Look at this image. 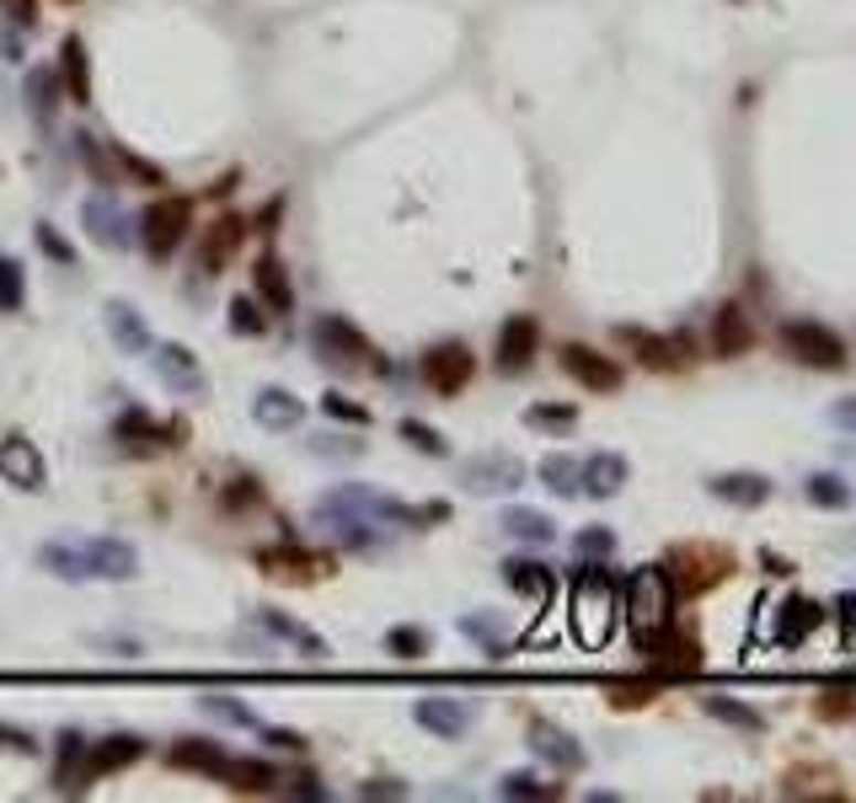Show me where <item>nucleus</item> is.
Wrapping results in <instances>:
<instances>
[{
	"label": "nucleus",
	"instance_id": "f257e3e1",
	"mask_svg": "<svg viewBox=\"0 0 856 803\" xmlns=\"http://www.w3.org/2000/svg\"><path fill=\"white\" fill-rule=\"evenodd\" d=\"M38 562L54 573V579H135L139 573V552L135 541H124V536H92V541H49Z\"/></svg>",
	"mask_w": 856,
	"mask_h": 803
},
{
	"label": "nucleus",
	"instance_id": "f03ea898",
	"mask_svg": "<svg viewBox=\"0 0 856 803\" xmlns=\"http://www.w3.org/2000/svg\"><path fill=\"white\" fill-rule=\"evenodd\" d=\"M568 622H573V637H579L583 648H605L611 643V632L621 622V590L600 562H583V573L573 579Z\"/></svg>",
	"mask_w": 856,
	"mask_h": 803
},
{
	"label": "nucleus",
	"instance_id": "7ed1b4c3",
	"mask_svg": "<svg viewBox=\"0 0 856 803\" xmlns=\"http://www.w3.org/2000/svg\"><path fill=\"white\" fill-rule=\"evenodd\" d=\"M675 600H680V594H675V584H669L664 562L637 568V573L626 579V590H621V616H626V627H632V637H637V648L675 622Z\"/></svg>",
	"mask_w": 856,
	"mask_h": 803
},
{
	"label": "nucleus",
	"instance_id": "20e7f679",
	"mask_svg": "<svg viewBox=\"0 0 856 803\" xmlns=\"http://www.w3.org/2000/svg\"><path fill=\"white\" fill-rule=\"evenodd\" d=\"M664 573H669L675 594L696 600V594L718 590L722 579L733 573V552H728V547H718V541H680V547H669V558H664Z\"/></svg>",
	"mask_w": 856,
	"mask_h": 803
},
{
	"label": "nucleus",
	"instance_id": "39448f33",
	"mask_svg": "<svg viewBox=\"0 0 856 803\" xmlns=\"http://www.w3.org/2000/svg\"><path fill=\"white\" fill-rule=\"evenodd\" d=\"M782 349H788L803 370H846V359H852L846 338H841L835 327L814 321V316H797V321L782 327Z\"/></svg>",
	"mask_w": 856,
	"mask_h": 803
},
{
	"label": "nucleus",
	"instance_id": "423d86ee",
	"mask_svg": "<svg viewBox=\"0 0 856 803\" xmlns=\"http://www.w3.org/2000/svg\"><path fill=\"white\" fill-rule=\"evenodd\" d=\"M188 231H193V199H182V193H167L139 214V242L150 257H171Z\"/></svg>",
	"mask_w": 856,
	"mask_h": 803
},
{
	"label": "nucleus",
	"instance_id": "0eeeda50",
	"mask_svg": "<svg viewBox=\"0 0 856 803\" xmlns=\"http://www.w3.org/2000/svg\"><path fill=\"white\" fill-rule=\"evenodd\" d=\"M643 654H648V664H653V675L658 680H685V675H701V643H696V632H685V627H669L658 632V637H648L643 643Z\"/></svg>",
	"mask_w": 856,
	"mask_h": 803
},
{
	"label": "nucleus",
	"instance_id": "6e6552de",
	"mask_svg": "<svg viewBox=\"0 0 856 803\" xmlns=\"http://www.w3.org/2000/svg\"><path fill=\"white\" fill-rule=\"evenodd\" d=\"M824 622V605L820 600H809V594H788L782 605H771V616H765V637H771V648H803Z\"/></svg>",
	"mask_w": 856,
	"mask_h": 803
},
{
	"label": "nucleus",
	"instance_id": "1a4fd4ad",
	"mask_svg": "<svg viewBox=\"0 0 856 803\" xmlns=\"http://www.w3.org/2000/svg\"><path fill=\"white\" fill-rule=\"evenodd\" d=\"M525 483V461L509 451H487L461 461V488L477 493V498H498V493H514Z\"/></svg>",
	"mask_w": 856,
	"mask_h": 803
},
{
	"label": "nucleus",
	"instance_id": "9d476101",
	"mask_svg": "<svg viewBox=\"0 0 856 803\" xmlns=\"http://www.w3.org/2000/svg\"><path fill=\"white\" fill-rule=\"evenodd\" d=\"M472 370H477V359L466 344H440V349H429L418 359V376L429 391H440V397H455V391H466L472 381Z\"/></svg>",
	"mask_w": 856,
	"mask_h": 803
},
{
	"label": "nucleus",
	"instance_id": "9b49d317",
	"mask_svg": "<svg viewBox=\"0 0 856 803\" xmlns=\"http://www.w3.org/2000/svg\"><path fill=\"white\" fill-rule=\"evenodd\" d=\"M616 338L632 349V359H637L643 370L669 376V370L690 364V338H664V332H643V327H621Z\"/></svg>",
	"mask_w": 856,
	"mask_h": 803
},
{
	"label": "nucleus",
	"instance_id": "f8f14e48",
	"mask_svg": "<svg viewBox=\"0 0 856 803\" xmlns=\"http://www.w3.org/2000/svg\"><path fill=\"white\" fill-rule=\"evenodd\" d=\"M316 344H321V359H332L342 370H359V364L376 359L370 338H364L353 321H342V316H321V321H316Z\"/></svg>",
	"mask_w": 856,
	"mask_h": 803
},
{
	"label": "nucleus",
	"instance_id": "ddd939ff",
	"mask_svg": "<svg viewBox=\"0 0 856 803\" xmlns=\"http://www.w3.org/2000/svg\"><path fill=\"white\" fill-rule=\"evenodd\" d=\"M562 370L573 376V381L583 385V391H621V364L611 359V353H600V349H589V344H562Z\"/></svg>",
	"mask_w": 856,
	"mask_h": 803
},
{
	"label": "nucleus",
	"instance_id": "4468645a",
	"mask_svg": "<svg viewBox=\"0 0 856 803\" xmlns=\"http://www.w3.org/2000/svg\"><path fill=\"white\" fill-rule=\"evenodd\" d=\"M536 353H541V321L536 316H509L498 327V370L519 376V370H530Z\"/></svg>",
	"mask_w": 856,
	"mask_h": 803
},
{
	"label": "nucleus",
	"instance_id": "2eb2a0df",
	"mask_svg": "<svg viewBox=\"0 0 856 803\" xmlns=\"http://www.w3.org/2000/svg\"><path fill=\"white\" fill-rule=\"evenodd\" d=\"M0 477H6L11 488H28V493H38L49 483V466H43V455H38L33 440H22V434H6V440H0Z\"/></svg>",
	"mask_w": 856,
	"mask_h": 803
},
{
	"label": "nucleus",
	"instance_id": "dca6fc26",
	"mask_svg": "<svg viewBox=\"0 0 856 803\" xmlns=\"http://www.w3.org/2000/svg\"><path fill=\"white\" fill-rule=\"evenodd\" d=\"M150 364H156V376L177 391V397H204V370H199V353H188L182 344H156L150 349Z\"/></svg>",
	"mask_w": 856,
	"mask_h": 803
},
{
	"label": "nucleus",
	"instance_id": "f3484780",
	"mask_svg": "<svg viewBox=\"0 0 856 803\" xmlns=\"http://www.w3.org/2000/svg\"><path fill=\"white\" fill-rule=\"evenodd\" d=\"M241 242H246V220L241 214H220L214 225H204V236H199V268H204L209 279L225 274V263L241 252Z\"/></svg>",
	"mask_w": 856,
	"mask_h": 803
},
{
	"label": "nucleus",
	"instance_id": "a211bd4d",
	"mask_svg": "<svg viewBox=\"0 0 856 803\" xmlns=\"http://www.w3.org/2000/svg\"><path fill=\"white\" fill-rule=\"evenodd\" d=\"M145 756V739L135 733H118V739H103V744H86V767L75 771V788H86V782H97L107 771H124L129 761Z\"/></svg>",
	"mask_w": 856,
	"mask_h": 803
},
{
	"label": "nucleus",
	"instance_id": "6ab92c4d",
	"mask_svg": "<svg viewBox=\"0 0 856 803\" xmlns=\"http://www.w3.org/2000/svg\"><path fill=\"white\" fill-rule=\"evenodd\" d=\"M754 349V321L744 306H718V316H712V353L718 359H739V353Z\"/></svg>",
	"mask_w": 856,
	"mask_h": 803
},
{
	"label": "nucleus",
	"instance_id": "aec40b11",
	"mask_svg": "<svg viewBox=\"0 0 856 803\" xmlns=\"http://www.w3.org/2000/svg\"><path fill=\"white\" fill-rule=\"evenodd\" d=\"M530 750L547 761V767H557V771H583V744L573 739V733H562V729H551V723H530Z\"/></svg>",
	"mask_w": 856,
	"mask_h": 803
},
{
	"label": "nucleus",
	"instance_id": "412c9836",
	"mask_svg": "<svg viewBox=\"0 0 856 803\" xmlns=\"http://www.w3.org/2000/svg\"><path fill=\"white\" fill-rule=\"evenodd\" d=\"M412 718H418L429 733H440V739H455V733L472 729V707L455 701V697H423L412 707Z\"/></svg>",
	"mask_w": 856,
	"mask_h": 803
},
{
	"label": "nucleus",
	"instance_id": "4be33fe9",
	"mask_svg": "<svg viewBox=\"0 0 856 803\" xmlns=\"http://www.w3.org/2000/svg\"><path fill=\"white\" fill-rule=\"evenodd\" d=\"M707 493L722 498V504H733V509H760L771 498V477H760V472H722V477L707 483Z\"/></svg>",
	"mask_w": 856,
	"mask_h": 803
},
{
	"label": "nucleus",
	"instance_id": "5701e85b",
	"mask_svg": "<svg viewBox=\"0 0 856 803\" xmlns=\"http://www.w3.org/2000/svg\"><path fill=\"white\" fill-rule=\"evenodd\" d=\"M626 477H632V466H626V455L621 451H600L583 461V493L589 498H616L626 488Z\"/></svg>",
	"mask_w": 856,
	"mask_h": 803
},
{
	"label": "nucleus",
	"instance_id": "b1692460",
	"mask_svg": "<svg viewBox=\"0 0 856 803\" xmlns=\"http://www.w3.org/2000/svg\"><path fill=\"white\" fill-rule=\"evenodd\" d=\"M60 86L75 107H92V60H86V43L65 38L60 43Z\"/></svg>",
	"mask_w": 856,
	"mask_h": 803
},
{
	"label": "nucleus",
	"instance_id": "393cba45",
	"mask_svg": "<svg viewBox=\"0 0 856 803\" xmlns=\"http://www.w3.org/2000/svg\"><path fill=\"white\" fill-rule=\"evenodd\" d=\"M252 419L263 423V429H300V419H306V402L295 397V391H278V385H268V391H257L252 397Z\"/></svg>",
	"mask_w": 856,
	"mask_h": 803
},
{
	"label": "nucleus",
	"instance_id": "a878e982",
	"mask_svg": "<svg viewBox=\"0 0 856 803\" xmlns=\"http://www.w3.org/2000/svg\"><path fill=\"white\" fill-rule=\"evenodd\" d=\"M252 284H257V300L268 306V311H289L295 306V284L284 274V263H278L274 252H263L257 263H252Z\"/></svg>",
	"mask_w": 856,
	"mask_h": 803
},
{
	"label": "nucleus",
	"instance_id": "bb28decb",
	"mask_svg": "<svg viewBox=\"0 0 856 803\" xmlns=\"http://www.w3.org/2000/svg\"><path fill=\"white\" fill-rule=\"evenodd\" d=\"M504 584L514 594H525V600H536V605H547L551 594H557V579H551L547 562H530V558H509L504 562Z\"/></svg>",
	"mask_w": 856,
	"mask_h": 803
},
{
	"label": "nucleus",
	"instance_id": "cd10ccee",
	"mask_svg": "<svg viewBox=\"0 0 856 803\" xmlns=\"http://www.w3.org/2000/svg\"><path fill=\"white\" fill-rule=\"evenodd\" d=\"M782 799H846V788L829 767H792L782 776Z\"/></svg>",
	"mask_w": 856,
	"mask_h": 803
},
{
	"label": "nucleus",
	"instance_id": "c85d7f7f",
	"mask_svg": "<svg viewBox=\"0 0 856 803\" xmlns=\"http://www.w3.org/2000/svg\"><path fill=\"white\" fill-rule=\"evenodd\" d=\"M81 220H86V231H92V242L97 246H124L129 242V225H124V210L113 204V199H86V210H81Z\"/></svg>",
	"mask_w": 856,
	"mask_h": 803
},
{
	"label": "nucleus",
	"instance_id": "c756f323",
	"mask_svg": "<svg viewBox=\"0 0 856 803\" xmlns=\"http://www.w3.org/2000/svg\"><path fill=\"white\" fill-rule=\"evenodd\" d=\"M167 761L182 771H204V776H225V767H231V756L214 739H182V744L167 750Z\"/></svg>",
	"mask_w": 856,
	"mask_h": 803
},
{
	"label": "nucleus",
	"instance_id": "7c9ffc66",
	"mask_svg": "<svg viewBox=\"0 0 856 803\" xmlns=\"http://www.w3.org/2000/svg\"><path fill=\"white\" fill-rule=\"evenodd\" d=\"M263 562V573H274V579H321V573H332V562L310 558L300 547H274V552H257Z\"/></svg>",
	"mask_w": 856,
	"mask_h": 803
},
{
	"label": "nucleus",
	"instance_id": "2f4dec72",
	"mask_svg": "<svg viewBox=\"0 0 856 803\" xmlns=\"http://www.w3.org/2000/svg\"><path fill=\"white\" fill-rule=\"evenodd\" d=\"M257 627L268 632V637H278V643H289V648H300L306 659H327V643L316 637L310 627H300L295 616H278V611H257Z\"/></svg>",
	"mask_w": 856,
	"mask_h": 803
},
{
	"label": "nucleus",
	"instance_id": "473e14b6",
	"mask_svg": "<svg viewBox=\"0 0 856 803\" xmlns=\"http://www.w3.org/2000/svg\"><path fill=\"white\" fill-rule=\"evenodd\" d=\"M536 477L547 483L557 498H579L583 493V461L579 455H541V466H536Z\"/></svg>",
	"mask_w": 856,
	"mask_h": 803
},
{
	"label": "nucleus",
	"instance_id": "72a5a7b5",
	"mask_svg": "<svg viewBox=\"0 0 856 803\" xmlns=\"http://www.w3.org/2000/svg\"><path fill=\"white\" fill-rule=\"evenodd\" d=\"M504 536L509 541H525V547H547V541H557V525H551V515H541V509H504Z\"/></svg>",
	"mask_w": 856,
	"mask_h": 803
},
{
	"label": "nucleus",
	"instance_id": "f704fd0d",
	"mask_svg": "<svg viewBox=\"0 0 856 803\" xmlns=\"http://www.w3.org/2000/svg\"><path fill=\"white\" fill-rule=\"evenodd\" d=\"M107 332H113V344L124 353H150V332H145V321H139L135 306H124V300L107 306Z\"/></svg>",
	"mask_w": 856,
	"mask_h": 803
},
{
	"label": "nucleus",
	"instance_id": "c9c22d12",
	"mask_svg": "<svg viewBox=\"0 0 856 803\" xmlns=\"http://www.w3.org/2000/svg\"><path fill=\"white\" fill-rule=\"evenodd\" d=\"M220 782H225L231 793H274L284 776H278V771L268 767V761H231Z\"/></svg>",
	"mask_w": 856,
	"mask_h": 803
},
{
	"label": "nucleus",
	"instance_id": "e433bc0d",
	"mask_svg": "<svg viewBox=\"0 0 856 803\" xmlns=\"http://www.w3.org/2000/svg\"><path fill=\"white\" fill-rule=\"evenodd\" d=\"M65 103V86H60V71H28V107L33 118H54V107Z\"/></svg>",
	"mask_w": 856,
	"mask_h": 803
},
{
	"label": "nucleus",
	"instance_id": "4c0bfd02",
	"mask_svg": "<svg viewBox=\"0 0 856 803\" xmlns=\"http://www.w3.org/2000/svg\"><path fill=\"white\" fill-rule=\"evenodd\" d=\"M498 799H562V782H541L536 771H509L498 776Z\"/></svg>",
	"mask_w": 856,
	"mask_h": 803
},
{
	"label": "nucleus",
	"instance_id": "58836bf2",
	"mask_svg": "<svg viewBox=\"0 0 856 803\" xmlns=\"http://www.w3.org/2000/svg\"><path fill=\"white\" fill-rule=\"evenodd\" d=\"M107 161H118L124 182H139V188H161V182H167V172H161L156 161H145V156L124 150V145H107Z\"/></svg>",
	"mask_w": 856,
	"mask_h": 803
},
{
	"label": "nucleus",
	"instance_id": "ea45409f",
	"mask_svg": "<svg viewBox=\"0 0 856 803\" xmlns=\"http://www.w3.org/2000/svg\"><path fill=\"white\" fill-rule=\"evenodd\" d=\"M701 707H707L718 723H728V729H744V733L765 729V718H760L754 707H744V701H733V697H701Z\"/></svg>",
	"mask_w": 856,
	"mask_h": 803
},
{
	"label": "nucleus",
	"instance_id": "a19ab883",
	"mask_svg": "<svg viewBox=\"0 0 856 803\" xmlns=\"http://www.w3.org/2000/svg\"><path fill=\"white\" fill-rule=\"evenodd\" d=\"M803 498H809L814 509H846V504H852V488H846L835 472H814V477L803 483Z\"/></svg>",
	"mask_w": 856,
	"mask_h": 803
},
{
	"label": "nucleus",
	"instance_id": "79ce46f5",
	"mask_svg": "<svg viewBox=\"0 0 856 803\" xmlns=\"http://www.w3.org/2000/svg\"><path fill=\"white\" fill-rule=\"evenodd\" d=\"M429 648H434L429 627H391L385 632V654H397V659H423Z\"/></svg>",
	"mask_w": 856,
	"mask_h": 803
},
{
	"label": "nucleus",
	"instance_id": "37998d69",
	"mask_svg": "<svg viewBox=\"0 0 856 803\" xmlns=\"http://www.w3.org/2000/svg\"><path fill=\"white\" fill-rule=\"evenodd\" d=\"M461 632H466V637H477L487 654H504V648H509V632L498 627V616H487V611H477V616H461Z\"/></svg>",
	"mask_w": 856,
	"mask_h": 803
},
{
	"label": "nucleus",
	"instance_id": "c03bdc74",
	"mask_svg": "<svg viewBox=\"0 0 856 803\" xmlns=\"http://www.w3.org/2000/svg\"><path fill=\"white\" fill-rule=\"evenodd\" d=\"M28 300V274L17 257H0V311H22Z\"/></svg>",
	"mask_w": 856,
	"mask_h": 803
},
{
	"label": "nucleus",
	"instance_id": "a18cd8bd",
	"mask_svg": "<svg viewBox=\"0 0 856 803\" xmlns=\"http://www.w3.org/2000/svg\"><path fill=\"white\" fill-rule=\"evenodd\" d=\"M605 697H611V707H621V712H626V707H648V701L658 697V675H653V680H611Z\"/></svg>",
	"mask_w": 856,
	"mask_h": 803
},
{
	"label": "nucleus",
	"instance_id": "49530a36",
	"mask_svg": "<svg viewBox=\"0 0 856 803\" xmlns=\"http://www.w3.org/2000/svg\"><path fill=\"white\" fill-rule=\"evenodd\" d=\"M231 332H241V338H263V332H268V316H263V306H257L252 295H236V300H231Z\"/></svg>",
	"mask_w": 856,
	"mask_h": 803
},
{
	"label": "nucleus",
	"instance_id": "de8ad7c7",
	"mask_svg": "<svg viewBox=\"0 0 856 803\" xmlns=\"http://www.w3.org/2000/svg\"><path fill=\"white\" fill-rule=\"evenodd\" d=\"M814 707H820L824 723H846V718L856 712V686H824Z\"/></svg>",
	"mask_w": 856,
	"mask_h": 803
},
{
	"label": "nucleus",
	"instance_id": "09e8293b",
	"mask_svg": "<svg viewBox=\"0 0 856 803\" xmlns=\"http://www.w3.org/2000/svg\"><path fill=\"white\" fill-rule=\"evenodd\" d=\"M525 423L557 434V429H573V423H579V408H568V402H536V408L525 413Z\"/></svg>",
	"mask_w": 856,
	"mask_h": 803
},
{
	"label": "nucleus",
	"instance_id": "8fccbe9b",
	"mask_svg": "<svg viewBox=\"0 0 856 803\" xmlns=\"http://www.w3.org/2000/svg\"><path fill=\"white\" fill-rule=\"evenodd\" d=\"M573 552H579L583 562H605L611 558V552H616V536H611V530H605V525H589V530H579V536H573Z\"/></svg>",
	"mask_w": 856,
	"mask_h": 803
},
{
	"label": "nucleus",
	"instance_id": "3c124183",
	"mask_svg": "<svg viewBox=\"0 0 856 803\" xmlns=\"http://www.w3.org/2000/svg\"><path fill=\"white\" fill-rule=\"evenodd\" d=\"M402 440H408L412 451H423V455H450V445L429 429V423H418V419H402Z\"/></svg>",
	"mask_w": 856,
	"mask_h": 803
},
{
	"label": "nucleus",
	"instance_id": "603ef678",
	"mask_svg": "<svg viewBox=\"0 0 856 803\" xmlns=\"http://www.w3.org/2000/svg\"><path fill=\"white\" fill-rule=\"evenodd\" d=\"M220 504H225L231 515H236V509H257V504H263V483H257V477H236V488H225Z\"/></svg>",
	"mask_w": 856,
	"mask_h": 803
},
{
	"label": "nucleus",
	"instance_id": "864d4df0",
	"mask_svg": "<svg viewBox=\"0 0 856 803\" xmlns=\"http://www.w3.org/2000/svg\"><path fill=\"white\" fill-rule=\"evenodd\" d=\"M321 413H327V419H342V423H370V408L348 402V397H338V391H327V397H321Z\"/></svg>",
	"mask_w": 856,
	"mask_h": 803
},
{
	"label": "nucleus",
	"instance_id": "5fc2aeb1",
	"mask_svg": "<svg viewBox=\"0 0 856 803\" xmlns=\"http://www.w3.org/2000/svg\"><path fill=\"white\" fill-rule=\"evenodd\" d=\"M204 707L214 718H225V723H236V729H257V718H252V707H241V701H225V697H204Z\"/></svg>",
	"mask_w": 856,
	"mask_h": 803
},
{
	"label": "nucleus",
	"instance_id": "6e6d98bb",
	"mask_svg": "<svg viewBox=\"0 0 856 803\" xmlns=\"http://www.w3.org/2000/svg\"><path fill=\"white\" fill-rule=\"evenodd\" d=\"M38 246H43V252H49L54 263H65V268H75V246H70V242H60V236H54V225H38Z\"/></svg>",
	"mask_w": 856,
	"mask_h": 803
},
{
	"label": "nucleus",
	"instance_id": "4d7b16f0",
	"mask_svg": "<svg viewBox=\"0 0 856 803\" xmlns=\"http://www.w3.org/2000/svg\"><path fill=\"white\" fill-rule=\"evenodd\" d=\"M835 616H841V643H846V648L856 654V594H841Z\"/></svg>",
	"mask_w": 856,
	"mask_h": 803
},
{
	"label": "nucleus",
	"instance_id": "13d9d810",
	"mask_svg": "<svg viewBox=\"0 0 856 803\" xmlns=\"http://www.w3.org/2000/svg\"><path fill=\"white\" fill-rule=\"evenodd\" d=\"M6 6V17L17 22V28H33L38 22V0H0Z\"/></svg>",
	"mask_w": 856,
	"mask_h": 803
},
{
	"label": "nucleus",
	"instance_id": "bf43d9fd",
	"mask_svg": "<svg viewBox=\"0 0 856 803\" xmlns=\"http://www.w3.org/2000/svg\"><path fill=\"white\" fill-rule=\"evenodd\" d=\"M829 423H835V429H846V434H856V397L835 402V408H829Z\"/></svg>",
	"mask_w": 856,
	"mask_h": 803
},
{
	"label": "nucleus",
	"instance_id": "052dcab7",
	"mask_svg": "<svg viewBox=\"0 0 856 803\" xmlns=\"http://www.w3.org/2000/svg\"><path fill=\"white\" fill-rule=\"evenodd\" d=\"M359 799H408V788L402 782H364Z\"/></svg>",
	"mask_w": 856,
	"mask_h": 803
},
{
	"label": "nucleus",
	"instance_id": "680f3d73",
	"mask_svg": "<svg viewBox=\"0 0 856 803\" xmlns=\"http://www.w3.org/2000/svg\"><path fill=\"white\" fill-rule=\"evenodd\" d=\"M284 793H295V799H327V788H316V776H295V782H278Z\"/></svg>",
	"mask_w": 856,
	"mask_h": 803
},
{
	"label": "nucleus",
	"instance_id": "e2e57ef3",
	"mask_svg": "<svg viewBox=\"0 0 856 803\" xmlns=\"http://www.w3.org/2000/svg\"><path fill=\"white\" fill-rule=\"evenodd\" d=\"M263 739H268L274 750H300V744H306L300 733H289V729H263Z\"/></svg>",
	"mask_w": 856,
	"mask_h": 803
},
{
	"label": "nucleus",
	"instance_id": "0e129e2a",
	"mask_svg": "<svg viewBox=\"0 0 856 803\" xmlns=\"http://www.w3.org/2000/svg\"><path fill=\"white\" fill-rule=\"evenodd\" d=\"M332 440H338V434H332ZM332 440H316L310 451L316 455H359V440H348V445H332Z\"/></svg>",
	"mask_w": 856,
	"mask_h": 803
},
{
	"label": "nucleus",
	"instance_id": "69168bd1",
	"mask_svg": "<svg viewBox=\"0 0 856 803\" xmlns=\"http://www.w3.org/2000/svg\"><path fill=\"white\" fill-rule=\"evenodd\" d=\"M760 562H765V573H792V562H788V558H776V552H771V547H765V552H760Z\"/></svg>",
	"mask_w": 856,
	"mask_h": 803
},
{
	"label": "nucleus",
	"instance_id": "338daca9",
	"mask_svg": "<svg viewBox=\"0 0 856 803\" xmlns=\"http://www.w3.org/2000/svg\"><path fill=\"white\" fill-rule=\"evenodd\" d=\"M65 6H70V0H65Z\"/></svg>",
	"mask_w": 856,
	"mask_h": 803
}]
</instances>
